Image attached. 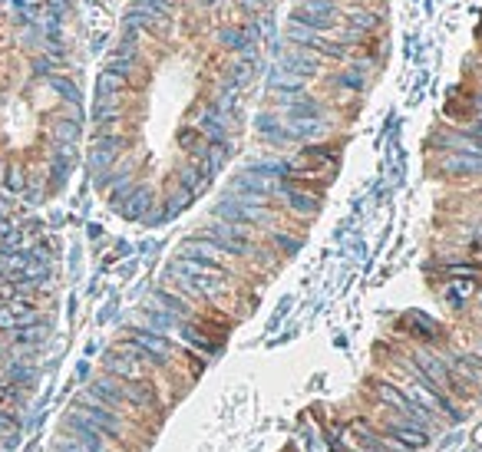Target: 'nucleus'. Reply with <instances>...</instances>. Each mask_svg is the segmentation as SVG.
Segmentation results:
<instances>
[{
    "mask_svg": "<svg viewBox=\"0 0 482 452\" xmlns=\"http://www.w3.org/2000/svg\"><path fill=\"white\" fill-rule=\"evenodd\" d=\"M416 363V370L430 380V383L436 386V390H443V393L449 396H463L466 393V383L459 380V376L449 373V366H446V360L439 356V350H430V346H416L413 356H410Z\"/></svg>",
    "mask_w": 482,
    "mask_h": 452,
    "instance_id": "20e7f679",
    "label": "nucleus"
},
{
    "mask_svg": "<svg viewBox=\"0 0 482 452\" xmlns=\"http://www.w3.org/2000/svg\"><path fill=\"white\" fill-rule=\"evenodd\" d=\"M10 188V192H23V185H27V179H23V169L20 165H10L7 169V182H4Z\"/></svg>",
    "mask_w": 482,
    "mask_h": 452,
    "instance_id": "c85d7f7f",
    "label": "nucleus"
},
{
    "mask_svg": "<svg viewBox=\"0 0 482 452\" xmlns=\"http://www.w3.org/2000/svg\"><path fill=\"white\" fill-rule=\"evenodd\" d=\"M0 376H4L7 383H13V386H20V390H27V393H30V390L37 386L40 370L30 363V360H13V356H10L7 363L0 366Z\"/></svg>",
    "mask_w": 482,
    "mask_h": 452,
    "instance_id": "f3484780",
    "label": "nucleus"
},
{
    "mask_svg": "<svg viewBox=\"0 0 482 452\" xmlns=\"http://www.w3.org/2000/svg\"><path fill=\"white\" fill-rule=\"evenodd\" d=\"M182 254L185 258H195V261H205V264H212V268H222V271H228V274L238 278V261H232L212 238H205V235H198V231H195L192 238H185Z\"/></svg>",
    "mask_w": 482,
    "mask_h": 452,
    "instance_id": "6e6552de",
    "label": "nucleus"
},
{
    "mask_svg": "<svg viewBox=\"0 0 482 452\" xmlns=\"http://www.w3.org/2000/svg\"><path fill=\"white\" fill-rule=\"evenodd\" d=\"M47 340V324H27V327H17L13 330V340L10 344L13 346H40Z\"/></svg>",
    "mask_w": 482,
    "mask_h": 452,
    "instance_id": "b1692460",
    "label": "nucleus"
},
{
    "mask_svg": "<svg viewBox=\"0 0 482 452\" xmlns=\"http://www.w3.org/2000/svg\"><path fill=\"white\" fill-rule=\"evenodd\" d=\"M439 172L449 175V179H476V175H482V155L443 152L439 155Z\"/></svg>",
    "mask_w": 482,
    "mask_h": 452,
    "instance_id": "ddd939ff",
    "label": "nucleus"
},
{
    "mask_svg": "<svg viewBox=\"0 0 482 452\" xmlns=\"http://www.w3.org/2000/svg\"><path fill=\"white\" fill-rule=\"evenodd\" d=\"M53 139L57 142H63V145H77V139H79V119H60L57 125H53Z\"/></svg>",
    "mask_w": 482,
    "mask_h": 452,
    "instance_id": "a878e982",
    "label": "nucleus"
},
{
    "mask_svg": "<svg viewBox=\"0 0 482 452\" xmlns=\"http://www.w3.org/2000/svg\"><path fill=\"white\" fill-rule=\"evenodd\" d=\"M469 350H473V354H476V356H482V334H479V337H476V340H473V346H469Z\"/></svg>",
    "mask_w": 482,
    "mask_h": 452,
    "instance_id": "c756f323",
    "label": "nucleus"
},
{
    "mask_svg": "<svg viewBox=\"0 0 482 452\" xmlns=\"http://www.w3.org/2000/svg\"><path fill=\"white\" fill-rule=\"evenodd\" d=\"M50 86L57 89V93H60L63 99H67L69 106H77V109H79V89L73 86L69 79H63V77H50Z\"/></svg>",
    "mask_w": 482,
    "mask_h": 452,
    "instance_id": "bb28decb",
    "label": "nucleus"
},
{
    "mask_svg": "<svg viewBox=\"0 0 482 452\" xmlns=\"http://www.w3.org/2000/svg\"><path fill=\"white\" fill-rule=\"evenodd\" d=\"M103 373L116 376V380H152V370L139 363L123 344H116L113 350L103 354Z\"/></svg>",
    "mask_w": 482,
    "mask_h": 452,
    "instance_id": "1a4fd4ad",
    "label": "nucleus"
},
{
    "mask_svg": "<svg viewBox=\"0 0 482 452\" xmlns=\"http://www.w3.org/2000/svg\"><path fill=\"white\" fill-rule=\"evenodd\" d=\"M383 439L403 452H420L430 446V433H426V429H416V426L403 423V419H396V416L383 423Z\"/></svg>",
    "mask_w": 482,
    "mask_h": 452,
    "instance_id": "9b49d317",
    "label": "nucleus"
},
{
    "mask_svg": "<svg viewBox=\"0 0 482 452\" xmlns=\"http://www.w3.org/2000/svg\"><path fill=\"white\" fill-rule=\"evenodd\" d=\"M271 202H281V212L291 215V218H304V222H314L320 215V195L301 192V188L281 182V179H278V192H274Z\"/></svg>",
    "mask_w": 482,
    "mask_h": 452,
    "instance_id": "0eeeda50",
    "label": "nucleus"
},
{
    "mask_svg": "<svg viewBox=\"0 0 482 452\" xmlns=\"http://www.w3.org/2000/svg\"><path fill=\"white\" fill-rule=\"evenodd\" d=\"M271 53L278 57L281 69H288V73L308 79V83L310 79H318V77H324V60H320L318 53L304 50V47H294V43H288V40H281L278 47H271Z\"/></svg>",
    "mask_w": 482,
    "mask_h": 452,
    "instance_id": "39448f33",
    "label": "nucleus"
},
{
    "mask_svg": "<svg viewBox=\"0 0 482 452\" xmlns=\"http://www.w3.org/2000/svg\"><path fill=\"white\" fill-rule=\"evenodd\" d=\"M152 208H155V192L149 188V185L135 182V188L129 192V198L123 202V208H119V212H123L129 222H142V218L149 222V218H152Z\"/></svg>",
    "mask_w": 482,
    "mask_h": 452,
    "instance_id": "4468645a",
    "label": "nucleus"
},
{
    "mask_svg": "<svg viewBox=\"0 0 482 452\" xmlns=\"http://www.w3.org/2000/svg\"><path fill=\"white\" fill-rule=\"evenodd\" d=\"M264 241L274 248L278 258H291V254H298L301 251V235H291V231H284V228L264 231Z\"/></svg>",
    "mask_w": 482,
    "mask_h": 452,
    "instance_id": "6ab92c4d",
    "label": "nucleus"
},
{
    "mask_svg": "<svg viewBox=\"0 0 482 452\" xmlns=\"http://www.w3.org/2000/svg\"><path fill=\"white\" fill-rule=\"evenodd\" d=\"M53 452H86V446L79 443V439H73L69 433H60L53 439Z\"/></svg>",
    "mask_w": 482,
    "mask_h": 452,
    "instance_id": "cd10ccee",
    "label": "nucleus"
},
{
    "mask_svg": "<svg viewBox=\"0 0 482 452\" xmlns=\"http://www.w3.org/2000/svg\"><path fill=\"white\" fill-rule=\"evenodd\" d=\"M340 17H344V27L357 30L364 37H376L374 30L380 27V13L374 7H364V4H350V7H340Z\"/></svg>",
    "mask_w": 482,
    "mask_h": 452,
    "instance_id": "2eb2a0df",
    "label": "nucleus"
},
{
    "mask_svg": "<svg viewBox=\"0 0 482 452\" xmlns=\"http://www.w3.org/2000/svg\"><path fill=\"white\" fill-rule=\"evenodd\" d=\"M145 307L162 310V314H172L175 320H195L198 317L195 304L185 298V294H179L172 284H169V288H155L152 294H149V300H145Z\"/></svg>",
    "mask_w": 482,
    "mask_h": 452,
    "instance_id": "9d476101",
    "label": "nucleus"
},
{
    "mask_svg": "<svg viewBox=\"0 0 482 452\" xmlns=\"http://www.w3.org/2000/svg\"><path fill=\"white\" fill-rule=\"evenodd\" d=\"M175 337L185 350H202L205 356H212L222 350V337L218 334H208V327H202L198 320H182L179 327H175Z\"/></svg>",
    "mask_w": 482,
    "mask_h": 452,
    "instance_id": "f8f14e48",
    "label": "nucleus"
},
{
    "mask_svg": "<svg viewBox=\"0 0 482 452\" xmlns=\"http://www.w3.org/2000/svg\"><path fill=\"white\" fill-rule=\"evenodd\" d=\"M179 145H182V152H189L192 159H202L205 149H208V139L202 135L198 125H182V129H179Z\"/></svg>",
    "mask_w": 482,
    "mask_h": 452,
    "instance_id": "412c9836",
    "label": "nucleus"
},
{
    "mask_svg": "<svg viewBox=\"0 0 482 452\" xmlns=\"http://www.w3.org/2000/svg\"><path fill=\"white\" fill-rule=\"evenodd\" d=\"M0 452H4V449H0Z\"/></svg>",
    "mask_w": 482,
    "mask_h": 452,
    "instance_id": "473e14b6",
    "label": "nucleus"
},
{
    "mask_svg": "<svg viewBox=\"0 0 482 452\" xmlns=\"http://www.w3.org/2000/svg\"><path fill=\"white\" fill-rule=\"evenodd\" d=\"M330 452H354L350 446H344V443H330Z\"/></svg>",
    "mask_w": 482,
    "mask_h": 452,
    "instance_id": "7c9ffc66",
    "label": "nucleus"
},
{
    "mask_svg": "<svg viewBox=\"0 0 482 452\" xmlns=\"http://www.w3.org/2000/svg\"><path fill=\"white\" fill-rule=\"evenodd\" d=\"M125 89H129V79L113 73V69H103L96 79V96H123Z\"/></svg>",
    "mask_w": 482,
    "mask_h": 452,
    "instance_id": "4be33fe9",
    "label": "nucleus"
},
{
    "mask_svg": "<svg viewBox=\"0 0 482 452\" xmlns=\"http://www.w3.org/2000/svg\"><path fill=\"white\" fill-rule=\"evenodd\" d=\"M264 4H268V0H264Z\"/></svg>",
    "mask_w": 482,
    "mask_h": 452,
    "instance_id": "2f4dec72",
    "label": "nucleus"
},
{
    "mask_svg": "<svg viewBox=\"0 0 482 452\" xmlns=\"http://www.w3.org/2000/svg\"><path fill=\"white\" fill-rule=\"evenodd\" d=\"M218 43H222L225 50H232V53H241L245 47H251L245 27H235V23H225V27L218 30Z\"/></svg>",
    "mask_w": 482,
    "mask_h": 452,
    "instance_id": "5701e85b",
    "label": "nucleus"
},
{
    "mask_svg": "<svg viewBox=\"0 0 482 452\" xmlns=\"http://www.w3.org/2000/svg\"><path fill=\"white\" fill-rule=\"evenodd\" d=\"M123 340H129L139 354H145V360H149V366H152L155 373L169 370L182 356V344L179 340L162 337V334H152V330H142V327H133V324L125 327Z\"/></svg>",
    "mask_w": 482,
    "mask_h": 452,
    "instance_id": "f03ea898",
    "label": "nucleus"
},
{
    "mask_svg": "<svg viewBox=\"0 0 482 452\" xmlns=\"http://www.w3.org/2000/svg\"><path fill=\"white\" fill-rule=\"evenodd\" d=\"M254 132H258L261 142L274 145V149H281V145H291L288 132H284V123H281V115L271 113V109H264V113L254 115Z\"/></svg>",
    "mask_w": 482,
    "mask_h": 452,
    "instance_id": "dca6fc26",
    "label": "nucleus"
},
{
    "mask_svg": "<svg viewBox=\"0 0 482 452\" xmlns=\"http://www.w3.org/2000/svg\"><path fill=\"white\" fill-rule=\"evenodd\" d=\"M376 400H380L383 406H390V409L396 413V419H403V423L416 426V429H426V433H433V419H436V416L426 413L420 403H413V400H410V396H406L396 383H386V380H380V383H376Z\"/></svg>",
    "mask_w": 482,
    "mask_h": 452,
    "instance_id": "7ed1b4c3",
    "label": "nucleus"
},
{
    "mask_svg": "<svg viewBox=\"0 0 482 452\" xmlns=\"http://www.w3.org/2000/svg\"><path fill=\"white\" fill-rule=\"evenodd\" d=\"M268 86L274 89V93H304V89H310L308 79L294 77V73H288V69H281V67L268 69Z\"/></svg>",
    "mask_w": 482,
    "mask_h": 452,
    "instance_id": "aec40b11",
    "label": "nucleus"
},
{
    "mask_svg": "<svg viewBox=\"0 0 482 452\" xmlns=\"http://www.w3.org/2000/svg\"><path fill=\"white\" fill-rule=\"evenodd\" d=\"M73 413H79L83 419H89V423L96 426L99 433L106 436V439L116 446L119 452H129V449L135 446V443H133V419H125V416H119L116 409H109V406H103L99 400H93L86 390L77 396V403H73Z\"/></svg>",
    "mask_w": 482,
    "mask_h": 452,
    "instance_id": "f257e3e1",
    "label": "nucleus"
},
{
    "mask_svg": "<svg viewBox=\"0 0 482 452\" xmlns=\"http://www.w3.org/2000/svg\"><path fill=\"white\" fill-rule=\"evenodd\" d=\"M133 10L135 13H145V17H155V20H169L172 4H169V0H135Z\"/></svg>",
    "mask_w": 482,
    "mask_h": 452,
    "instance_id": "393cba45",
    "label": "nucleus"
},
{
    "mask_svg": "<svg viewBox=\"0 0 482 452\" xmlns=\"http://www.w3.org/2000/svg\"><path fill=\"white\" fill-rule=\"evenodd\" d=\"M281 123H284V132H288L291 142H320V139H327L337 123L330 119V115H281Z\"/></svg>",
    "mask_w": 482,
    "mask_h": 452,
    "instance_id": "423d86ee",
    "label": "nucleus"
},
{
    "mask_svg": "<svg viewBox=\"0 0 482 452\" xmlns=\"http://www.w3.org/2000/svg\"><path fill=\"white\" fill-rule=\"evenodd\" d=\"M175 182H179V188H182V192H189L195 198V195H202L205 188H208V182H212V179H208V175H205V169H202V162H185V165H179V169H175Z\"/></svg>",
    "mask_w": 482,
    "mask_h": 452,
    "instance_id": "a211bd4d",
    "label": "nucleus"
}]
</instances>
